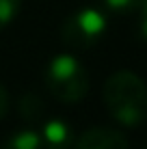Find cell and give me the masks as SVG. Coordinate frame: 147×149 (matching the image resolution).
I'll list each match as a JSON object with an SVG mask.
<instances>
[{
	"instance_id": "cell-1",
	"label": "cell",
	"mask_w": 147,
	"mask_h": 149,
	"mask_svg": "<svg viewBox=\"0 0 147 149\" xmlns=\"http://www.w3.org/2000/svg\"><path fill=\"white\" fill-rule=\"evenodd\" d=\"M102 97L110 119L123 127H141L147 123V84L139 74L119 69L104 82Z\"/></svg>"
},
{
	"instance_id": "cell-2",
	"label": "cell",
	"mask_w": 147,
	"mask_h": 149,
	"mask_svg": "<svg viewBox=\"0 0 147 149\" xmlns=\"http://www.w3.org/2000/svg\"><path fill=\"white\" fill-rule=\"evenodd\" d=\"M45 86L54 100L76 104L89 93V74L74 54H56L45 67Z\"/></svg>"
},
{
	"instance_id": "cell-3",
	"label": "cell",
	"mask_w": 147,
	"mask_h": 149,
	"mask_svg": "<svg viewBox=\"0 0 147 149\" xmlns=\"http://www.w3.org/2000/svg\"><path fill=\"white\" fill-rule=\"evenodd\" d=\"M108 30V19L102 9L98 7H82L72 13L63 24V41L72 48H91L104 37Z\"/></svg>"
},
{
	"instance_id": "cell-4",
	"label": "cell",
	"mask_w": 147,
	"mask_h": 149,
	"mask_svg": "<svg viewBox=\"0 0 147 149\" xmlns=\"http://www.w3.org/2000/svg\"><path fill=\"white\" fill-rule=\"evenodd\" d=\"M72 149H130L128 138L115 127H89L76 136Z\"/></svg>"
},
{
	"instance_id": "cell-5",
	"label": "cell",
	"mask_w": 147,
	"mask_h": 149,
	"mask_svg": "<svg viewBox=\"0 0 147 149\" xmlns=\"http://www.w3.org/2000/svg\"><path fill=\"white\" fill-rule=\"evenodd\" d=\"M41 141H43V149H72L74 141H76V134L72 130L65 119H48L41 127Z\"/></svg>"
},
{
	"instance_id": "cell-6",
	"label": "cell",
	"mask_w": 147,
	"mask_h": 149,
	"mask_svg": "<svg viewBox=\"0 0 147 149\" xmlns=\"http://www.w3.org/2000/svg\"><path fill=\"white\" fill-rule=\"evenodd\" d=\"M0 149H43L41 134L33 127H22L4 138Z\"/></svg>"
},
{
	"instance_id": "cell-7",
	"label": "cell",
	"mask_w": 147,
	"mask_h": 149,
	"mask_svg": "<svg viewBox=\"0 0 147 149\" xmlns=\"http://www.w3.org/2000/svg\"><path fill=\"white\" fill-rule=\"evenodd\" d=\"M17 108H20V115L26 121H37L39 117H41V112H43V104L35 93H26V95H22Z\"/></svg>"
},
{
	"instance_id": "cell-8",
	"label": "cell",
	"mask_w": 147,
	"mask_h": 149,
	"mask_svg": "<svg viewBox=\"0 0 147 149\" xmlns=\"http://www.w3.org/2000/svg\"><path fill=\"white\" fill-rule=\"evenodd\" d=\"M20 9H22V0H0V30L7 28L17 17Z\"/></svg>"
},
{
	"instance_id": "cell-9",
	"label": "cell",
	"mask_w": 147,
	"mask_h": 149,
	"mask_svg": "<svg viewBox=\"0 0 147 149\" xmlns=\"http://www.w3.org/2000/svg\"><path fill=\"white\" fill-rule=\"evenodd\" d=\"M141 2H143V0H104L106 9H110V11H115V13L136 11V9L141 7Z\"/></svg>"
},
{
	"instance_id": "cell-10",
	"label": "cell",
	"mask_w": 147,
	"mask_h": 149,
	"mask_svg": "<svg viewBox=\"0 0 147 149\" xmlns=\"http://www.w3.org/2000/svg\"><path fill=\"white\" fill-rule=\"evenodd\" d=\"M139 11H141V19H139V35H141V39H143V41H147V0H143V2H141Z\"/></svg>"
},
{
	"instance_id": "cell-11",
	"label": "cell",
	"mask_w": 147,
	"mask_h": 149,
	"mask_svg": "<svg viewBox=\"0 0 147 149\" xmlns=\"http://www.w3.org/2000/svg\"><path fill=\"white\" fill-rule=\"evenodd\" d=\"M9 112V93L4 89V84L0 82V121L4 119V115Z\"/></svg>"
}]
</instances>
